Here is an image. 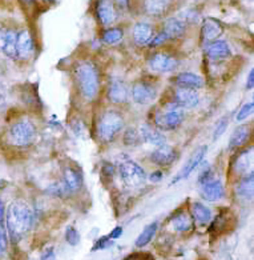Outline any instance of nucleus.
<instances>
[{
  "instance_id": "1",
  "label": "nucleus",
  "mask_w": 254,
  "mask_h": 260,
  "mask_svg": "<svg viewBox=\"0 0 254 260\" xmlns=\"http://www.w3.org/2000/svg\"><path fill=\"white\" fill-rule=\"evenodd\" d=\"M33 220H35L33 211L24 200H14L8 206L4 225H6L7 235L10 236L12 243L20 242L21 239L28 234L33 225Z\"/></svg>"
},
{
  "instance_id": "2",
  "label": "nucleus",
  "mask_w": 254,
  "mask_h": 260,
  "mask_svg": "<svg viewBox=\"0 0 254 260\" xmlns=\"http://www.w3.org/2000/svg\"><path fill=\"white\" fill-rule=\"evenodd\" d=\"M74 76L79 92L85 102H93L99 96L100 75L91 61H80L74 70Z\"/></svg>"
},
{
  "instance_id": "3",
  "label": "nucleus",
  "mask_w": 254,
  "mask_h": 260,
  "mask_svg": "<svg viewBox=\"0 0 254 260\" xmlns=\"http://www.w3.org/2000/svg\"><path fill=\"white\" fill-rule=\"evenodd\" d=\"M38 129L29 119L23 118L12 123L8 129V140L15 147H28L35 142Z\"/></svg>"
},
{
  "instance_id": "4",
  "label": "nucleus",
  "mask_w": 254,
  "mask_h": 260,
  "mask_svg": "<svg viewBox=\"0 0 254 260\" xmlns=\"http://www.w3.org/2000/svg\"><path fill=\"white\" fill-rule=\"evenodd\" d=\"M124 125L125 123H124V118L120 112L106 111L99 120L97 135L104 143H110L123 131Z\"/></svg>"
},
{
  "instance_id": "5",
  "label": "nucleus",
  "mask_w": 254,
  "mask_h": 260,
  "mask_svg": "<svg viewBox=\"0 0 254 260\" xmlns=\"http://www.w3.org/2000/svg\"><path fill=\"white\" fill-rule=\"evenodd\" d=\"M117 174L120 176L124 185L132 189L144 185L145 180H147V174H145L144 168L131 159L123 160L119 164Z\"/></svg>"
},
{
  "instance_id": "6",
  "label": "nucleus",
  "mask_w": 254,
  "mask_h": 260,
  "mask_svg": "<svg viewBox=\"0 0 254 260\" xmlns=\"http://www.w3.org/2000/svg\"><path fill=\"white\" fill-rule=\"evenodd\" d=\"M185 115L184 110L177 106L174 102H170L165 106L164 112L159 114L155 119V124L160 131H173L183 124Z\"/></svg>"
},
{
  "instance_id": "7",
  "label": "nucleus",
  "mask_w": 254,
  "mask_h": 260,
  "mask_svg": "<svg viewBox=\"0 0 254 260\" xmlns=\"http://www.w3.org/2000/svg\"><path fill=\"white\" fill-rule=\"evenodd\" d=\"M206 151H208V146L198 147L197 150L192 153L191 157L188 159V161L185 163V166L183 167V170H181V171L176 175V178L172 179L170 185L176 184V183H178L180 180H184V179L189 178L192 172H193L194 170H196V168H197L198 166L201 164V161L204 160L205 155H206Z\"/></svg>"
},
{
  "instance_id": "8",
  "label": "nucleus",
  "mask_w": 254,
  "mask_h": 260,
  "mask_svg": "<svg viewBox=\"0 0 254 260\" xmlns=\"http://www.w3.org/2000/svg\"><path fill=\"white\" fill-rule=\"evenodd\" d=\"M157 96V89L148 82H137L132 87V99L137 104H149Z\"/></svg>"
},
{
  "instance_id": "9",
  "label": "nucleus",
  "mask_w": 254,
  "mask_h": 260,
  "mask_svg": "<svg viewBox=\"0 0 254 260\" xmlns=\"http://www.w3.org/2000/svg\"><path fill=\"white\" fill-rule=\"evenodd\" d=\"M200 196L206 202H220L225 198L224 184L215 178L204 184H200Z\"/></svg>"
},
{
  "instance_id": "10",
  "label": "nucleus",
  "mask_w": 254,
  "mask_h": 260,
  "mask_svg": "<svg viewBox=\"0 0 254 260\" xmlns=\"http://www.w3.org/2000/svg\"><path fill=\"white\" fill-rule=\"evenodd\" d=\"M177 64H178V61H177L176 57L163 54V52L155 54L148 60L149 68L152 71L159 72V74H166V72L173 71L177 67Z\"/></svg>"
},
{
  "instance_id": "11",
  "label": "nucleus",
  "mask_w": 254,
  "mask_h": 260,
  "mask_svg": "<svg viewBox=\"0 0 254 260\" xmlns=\"http://www.w3.org/2000/svg\"><path fill=\"white\" fill-rule=\"evenodd\" d=\"M35 44L28 29H23L16 35V55L19 59H29L33 55Z\"/></svg>"
},
{
  "instance_id": "12",
  "label": "nucleus",
  "mask_w": 254,
  "mask_h": 260,
  "mask_svg": "<svg viewBox=\"0 0 254 260\" xmlns=\"http://www.w3.org/2000/svg\"><path fill=\"white\" fill-rule=\"evenodd\" d=\"M151 161L156 166H160V167H168L173 161L177 159V151L173 148V147L168 146V144H164L161 147H157L149 156Z\"/></svg>"
},
{
  "instance_id": "13",
  "label": "nucleus",
  "mask_w": 254,
  "mask_h": 260,
  "mask_svg": "<svg viewBox=\"0 0 254 260\" xmlns=\"http://www.w3.org/2000/svg\"><path fill=\"white\" fill-rule=\"evenodd\" d=\"M129 98V89L127 83L121 79H112L110 87H108V100L113 104L125 103Z\"/></svg>"
},
{
  "instance_id": "14",
  "label": "nucleus",
  "mask_w": 254,
  "mask_h": 260,
  "mask_svg": "<svg viewBox=\"0 0 254 260\" xmlns=\"http://www.w3.org/2000/svg\"><path fill=\"white\" fill-rule=\"evenodd\" d=\"M174 103L180 108H194L200 103V95L197 89L177 88L174 92Z\"/></svg>"
},
{
  "instance_id": "15",
  "label": "nucleus",
  "mask_w": 254,
  "mask_h": 260,
  "mask_svg": "<svg viewBox=\"0 0 254 260\" xmlns=\"http://www.w3.org/2000/svg\"><path fill=\"white\" fill-rule=\"evenodd\" d=\"M63 183L67 185L69 192H76L83 187V174L72 164H65L63 167Z\"/></svg>"
},
{
  "instance_id": "16",
  "label": "nucleus",
  "mask_w": 254,
  "mask_h": 260,
  "mask_svg": "<svg viewBox=\"0 0 254 260\" xmlns=\"http://www.w3.org/2000/svg\"><path fill=\"white\" fill-rule=\"evenodd\" d=\"M96 14L102 25L113 24L117 19L116 8L111 0H99L96 6Z\"/></svg>"
},
{
  "instance_id": "17",
  "label": "nucleus",
  "mask_w": 254,
  "mask_h": 260,
  "mask_svg": "<svg viewBox=\"0 0 254 260\" xmlns=\"http://www.w3.org/2000/svg\"><path fill=\"white\" fill-rule=\"evenodd\" d=\"M224 32L223 24L215 20L213 18H206L204 20V24H202L201 29V38L202 42L205 43H212L214 40H217L221 36V34Z\"/></svg>"
},
{
  "instance_id": "18",
  "label": "nucleus",
  "mask_w": 254,
  "mask_h": 260,
  "mask_svg": "<svg viewBox=\"0 0 254 260\" xmlns=\"http://www.w3.org/2000/svg\"><path fill=\"white\" fill-rule=\"evenodd\" d=\"M174 84L178 88H188V89H200L204 87L205 80L197 74L193 72H181L174 79Z\"/></svg>"
},
{
  "instance_id": "19",
  "label": "nucleus",
  "mask_w": 254,
  "mask_h": 260,
  "mask_svg": "<svg viewBox=\"0 0 254 260\" xmlns=\"http://www.w3.org/2000/svg\"><path fill=\"white\" fill-rule=\"evenodd\" d=\"M138 132H140V136H141L142 142L148 143V144H152L156 148L166 144V139L165 136L163 135V132H160L157 128H153L151 125H141V127L138 128Z\"/></svg>"
},
{
  "instance_id": "20",
  "label": "nucleus",
  "mask_w": 254,
  "mask_h": 260,
  "mask_svg": "<svg viewBox=\"0 0 254 260\" xmlns=\"http://www.w3.org/2000/svg\"><path fill=\"white\" fill-rule=\"evenodd\" d=\"M250 139V127L246 124L237 127L233 131V134L230 135L229 139V150H237L245 146Z\"/></svg>"
},
{
  "instance_id": "21",
  "label": "nucleus",
  "mask_w": 254,
  "mask_h": 260,
  "mask_svg": "<svg viewBox=\"0 0 254 260\" xmlns=\"http://www.w3.org/2000/svg\"><path fill=\"white\" fill-rule=\"evenodd\" d=\"M206 54L212 60H223L230 55L229 44L224 40H214L206 47Z\"/></svg>"
},
{
  "instance_id": "22",
  "label": "nucleus",
  "mask_w": 254,
  "mask_h": 260,
  "mask_svg": "<svg viewBox=\"0 0 254 260\" xmlns=\"http://www.w3.org/2000/svg\"><path fill=\"white\" fill-rule=\"evenodd\" d=\"M191 211L192 219L197 224L205 225L212 220V211H210V208L208 206H205V204L200 203V202H193L191 206Z\"/></svg>"
},
{
  "instance_id": "23",
  "label": "nucleus",
  "mask_w": 254,
  "mask_h": 260,
  "mask_svg": "<svg viewBox=\"0 0 254 260\" xmlns=\"http://www.w3.org/2000/svg\"><path fill=\"white\" fill-rule=\"evenodd\" d=\"M253 189H254V174L253 171H249V174H245L240 183L237 184V195L240 196L241 199L250 200L253 198Z\"/></svg>"
},
{
  "instance_id": "24",
  "label": "nucleus",
  "mask_w": 254,
  "mask_h": 260,
  "mask_svg": "<svg viewBox=\"0 0 254 260\" xmlns=\"http://www.w3.org/2000/svg\"><path fill=\"white\" fill-rule=\"evenodd\" d=\"M153 38V29L148 23H137L133 28V39L137 46H145Z\"/></svg>"
},
{
  "instance_id": "25",
  "label": "nucleus",
  "mask_w": 254,
  "mask_h": 260,
  "mask_svg": "<svg viewBox=\"0 0 254 260\" xmlns=\"http://www.w3.org/2000/svg\"><path fill=\"white\" fill-rule=\"evenodd\" d=\"M163 32L165 34L168 40L177 39V38L183 36L184 32H185V23H184V20H181V19H169V20H166L165 25H164Z\"/></svg>"
},
{
  "instance_id": "26",
  "label": "nucleus",
  "mask_w": 254,
  "mask_h": 260,
  "mask_svg": "<svg viewBox=\"0 0 254 260\" xmlns=\"http://www.w3.org/2000/svg\"><path fill=\"white\" fill-rule=\"evenodd\" d=\"M170 221H172L173 230L176 232H180V234H185V232L191 231L192 228H193V219L187 212L176 214L172 217Z\"/></svg>"
},
{
  "instance_id": "27",
  "label": "nucleus",
  "mask_w": 254,
  "mask_h": 260,
  "mask_svg": "<svg viewBox=\"0 0 254 260\" xmlns=\"http://www.w3.org/2000/svg\"><path fill=\"white\" fill-rule=\"evenodd\" d=\"M170 6V0H145V11L151 16H163Z\"/></svg>"
},
{
  "instance_id": "28",
  "label": "nucleus",
  "mask_w": 254,
  "mask_h": 260,
  "mask_svg": "<svg viewBox=\"0 0 254 260\" xmlns=\"http://www.w3.org/2000/svg\"><path fill=\"white\" fill-rule=\"evenodd\" d=\"M159 230V223L157 221H153L151 224H148L147 227L142 230V232L137 236L136 242H134V246L137 248H142V247L148 246L149 243L152 242V239L156 236V232Z\"/></svg>"
},
{
  "instance_id": "29",
  "label": "nucleus",
  "mask_w": 254,
  "mask_h": 260,
  "mask_svg": "<svg viewBox=\"0 0 254 260\" xmlns=\"http://www.w3.org/2000/svg\"><path fill=\"white\" fill-rule=\"evenodd\" d=\"M251 166V151H244L237 156L234 161V171L237 174H247V170Z\"/></svg>"
},
{
  "instance_id": "30",
  "label": "nucleus",
  "mask_w": 254,
  "mask_h": 260,
  "mask_svg": "<svg viewBox=\"0 0 254 260\" xmlns=\"http://www.w3.org/2000/svg\"><path fill=\"white\" fill-rule=\"evenodd\" d=\"M141 136H140V132H138L137 128H131L125 129L124 132V144L128 147H136L138 144H141Z\"/></svg>"
},
{
  "instance_id": "31",
  "label": "nucleus",
  "mask_w": 254,
  "mask_h": 260,
  "mask_svg": "<svg viewBox=\"0 0 254 260\" xmlns=\"http://www.w3.org/2000/svg\"><path fill=\"white\" fill-rule=\"evenodd\" d=\"M16 35L18 34L12 31V29H8L7 35V42H6V47H4L3 52L7 55L11 59H16L18 55H16Z\"/></svg>"
},
{
  "instance_id": "32",
  "label": "nucleus",
  "mask_w": 254,
  "mask_h": 260,
  "mask_svg": "<svg viewBox=\"0 0 254 260\" xmlns=\"http://www.w3.org/2000/svg\"><path fill=\"white\" fill-rule=\"evenodd\" d=\"M124 32L120 28H110L102 34V42L105 44H116L121 42Z\"/></svg>"
},
{
  "instance_id": "33",
  "label": "nucleus",
  "mask_w": 254,
  "mask_h": 260,
  "mask_svg": "<svg viewBox=\"0 0 254 260\" xmlns=\"http://www.w3.org/2000/svg\"><path fill=\"white\" fill-rule=\"evenodd\" d=\"M47 192L52 196H56V198H65L68 193H71L69 192V189L67 188V185L63 183V180L50 184V187L47 188Z\"/></svg>"
},
{
  "instance_id": "34",
  "label": "nucleus",
  "mask_w": 254,
  "mask_h": 260,
  "mask_svg": "<svg viewBox=\"0 0 254 260\" xmlns=\"http://www.w3.org/2000/svg\"><path fill=\"white\" fill-rule=\"evenodd\" d=\"M64 239L69 246L76 247L80 243V232L74 225H68L67 230H65V234H64Z\"/></svg>"
},
{
  "instance_id": "35",
  "label": "nucleus",
  "mask_w": 254,
  "mask_h": 260,
  "mask_svg": "<svg viewBox=\"0 0 254 260\" xmlns=\"http://www.w3.org/2000/svg\"><path fill=\"white\" fill-rule=\"evenodd\" d=\"M254 111V103L253 102H249V103H245L242 107L240 108V111L237 112L236 115V119L234 120L236 121H244L246 120L249 116H251V114H253Z\"/></svg>"
},
{
  "instance_id": "36",
  "label": "nucleus",
  "mask_w": 254,
  "mask_h": 260,
  "mask_svg": "<svg viewBox=\"0 0 254 260\" xmlns=\"http://www.w3.org/2000/svg\"><path fill=\"white\" fill-rule=\"evenodd\" d=\"M228 124H229V121H228V118H221L219 121H217V124L214 127V132H213V140H219L221 136L224 135V132L225 129L228 128Z\"/></svg>"
},
{
  "instance_id": "37",
  "label": "nucleus",
  "mask_w": 254,
  "mask_h": 260,
  "mask_svg": "<svg viewBox=\"0 0 254 260\" xmlns=\"http://www.w3.org/2000/svg\"><path fill=\"white\" fill-rule=\"evenodd\" d=\"M8 248V235L6 231V227L0 224V259L4 256Z\"/></svg>"
},
{
  "instance_id": "38",
  "label": "nucleus",
  "mask_w": 254,
  "mask_h": 260,
  "mask_svg": "<svg viewBox=\"0 0 254 260\" xmlns=\"http://www.w3.org/2000/svg\"><path fill=\"white\" fill-rule=\"evenodd\" d=\"M113 246V240H111L108 236H102L100 238L97 242L95 243V246L92 248V251H99V249H105L108 247H112Z\"/></svg>"
},
{
  "instance_id": "39",
  "label": "nucleus",
  "mask_w": 254,
  "mask_h": 260,
  "mask_svg": "<svg viewBox=\"0 0 254 260\" xmlns=\"http://www.w3.org/2000/svg\"><path fill=\"white\" fill-rule=\"evenodd\" d=\"M212 179H214V172H213V170L210 167L205 168L204 171L200 174V176H198V184H204V183L209 182Z\"/></svg>"
},
{
  "instance_id": "40",
  "label": "nucleus",
  "mask_w": 254,
  "mask_h": 260,
  "mask_svg": "<svg viewBox=\"0 0 254 260\" xmlns=\"http://www.w3.org/2000/svg\"><path fill=\"white\" fill-rule=\"evenodd\" d=\"M166 40H168V38H166L165 34L161 31L160 34H157L156 36H153L148 44H149V47H157V46H161L163 43H165Z\"/></svg>"
},
{
  "instance_id": "41",
  "label": "nucleus",
  "mask_w": 254,
  "mask_h": 260,
  "mask_svg": "<svg viewBox=\"0 0 254 260\" xmlns=\"http://www.w3.org/2000/svg\"><path fill=\"white\" fill-rule=\"evenodd\" d=\"M40 260H56V253H55V248L53 247H48L43 251Z\"/></svg>"
},
{
  "instance_id": "42",
  "label": "nucleus",
  "mask_w": 254,
  "mask_h": 260,
  "mask_svg": "<svg viewBox=\"0 0 254 260\" xmlns=\"http://www.w3.org/2000/svg\"><path fill=\"white\" fill-rule=\"evenodd\" d=\"M115 172H116V170H115V167H113L112 164H110V163L102 164V167H101L102 176H106V178H112L113 175H115Z\"/></svg>"
},
{
  "instance_id": "43",
  "label": "nucleus",
  "mask_w": 254,
  "mask_h": 260,
  "mask_svg": "<svg viewBox=\"0 0 254 260\" xmlns=\"http://www.w3.org/2000/svg\"><path fill=\"white\" fill-rule=\"evenodd\" d=\"M72 129H74V132L78 136H83V134L85 132L84 125H83V123L80 119H76L75 121H72Z\"/></svg>"
},
{
  "instance_id": "44",
  "label": "nucleus",
  "mask_w": 254,
  "mask_h": 260,
  "mask_svg": "<svg viewBox=\"0 0 254 260\" xmlns=\"http://www.w3.org/2000/svg\"><path fill=\"white\" fill-rule=\"evenodd\" d=\"M7 35H8V29L0 28V51H3L4 47H6V42H7Z\"/></svg>"
},
{
  "instance_id": "45",
  "label": "nucleus",
  "mask_w": 254,
  "mask_h": 260,
  "mask_svg": "<svg viewBox=\"0 0 254 260\" xmlns=\"http://www.w3.org/2000/svg\"><path fill=\"white\" fill-rule=\"evenodd\" d=\"M121 235H123V227H116L115 230H112V232L108 235V238H110L111 240H115V239L120 238Z\"/></svg>"
},
{
  "instance_id": "46",
  "label": "nucleus",
  "mask_w": 254,
  "mask_h": 260,
  "mask_svg": "<svg viewBox=\"0 0 254 260\" xmlns=\"http://www.w3.org/2000/svg\"><path fill=\"white\" fill-rule=\"evenodd\" d=\"M149 179H151V182L152 183H160L161 180H163V172H160V171L152 172V175L149 176Z\"/></svg>"
},
{
  "instance_id": "47",
  "label": "nucleus",
  "mask_w": 254,
  "mask_h": 260,
  "mask_svg": "<svg viewBox=\"0 0 254 260\" xmlns=\"http://www.w3.org/2000/svg\"><path fill=\"white\" fill-rule=\"evenodd\" d=\"M253 87H254V71L253 70H250V72H249V76H247V79H246V88L253 89Z\"/></svg>"
},
{
  "instance_id": "48",
  "label": "nucleus",
  "mask_w": 254,
  "mask_h": 260,
  "mask_svg": "<svg viewBox=\"0 0 254 260\" xmlns=\"http://www.w3.org/2000/svg\"><path fill=\"white\" fill-rule=\"evenodd\" d=\"M4 219H6V211H4V204L0 200V224L4 225ZM6 227V225H4Z\"/></svg>"
},
{
  "instance_id": "49",
  "label": "nucleus",
  "mask_w": 254,
  "mask_h": 260,
  "mask_svg": "<svg viewBox=\"0 0 254 260\" xmlns=\"http://www.w3.org/2000/svg\"><path fill=\"white\" fill-rule=\"evenodd\" d=\"M115 2H116V6L120 10H125L129 6V0H115Z\"/></svg>"
},
{
  "instance_id": "50",
  "label": "nucleus",
  "mask_w": 254,
  "mask_h": 260,
  "mask_svg": "<svg viewBox=\"0 0 254 260\" xmlns=\"http://www.w3.org/2000/svg\"><path fill=\"white\" fill-rule=\"evenodd\" d=\"M6 104H7V102H6V95H4L3 92H0V114H2L4 111V108H6Z\"/></svg>"
},
{
  "instance_id": "51",
  "label": "nucleus",
  "mask_w": 254,
  "mask_h": 260,
  "mask_svg": "<svg viewBox=\"0 0 254 260\" xmlns=\"http://www.w3.org/2000/svg\"><path fill=\"white\" fill-rule=\"evenodd\" d=\"M24 2H27V3H31L32 0H24Z\"/></svg>"
}]
</instances>
